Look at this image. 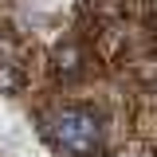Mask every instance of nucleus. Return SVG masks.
<instances>
[{
	"label": "nucleus",
	"mask_w": 157,
	"mask_h": 157,
	"mask_svg": "<svg viewBox=\"0 0 157 157\" xmlns=\"http://www.w3.org/2000/svg\"><path fill=\"white\" fill-rule=\"evenodd\" d=\"M43 134L51 137V145H55L59 153H67V157H94L102 126H98V118L90 114V110L67 106V110H59V114L47 118Z\"/></svg>",
	"instance_id": "f257e3e1"
}]
</instances>
